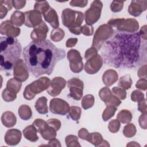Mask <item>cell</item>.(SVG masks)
<instances>
[{
    "label": "cell",
    "instance_id": "cell-38",
    "mask_svg": "<svg viewBox=\"0 0 147 147\" xmlns=\"http://www.w3.org/2000/svg\"><path fill=\"white\" fill-rule=\"evenodd\" d=\"M136 133V126L133 123H129L123 127V133L127 137H131L134 136Z\"/></svg>",
    "mask_w": 147,
    "mask_h": 147
},
{
    "label": "cell",
    "instance_id": "cell-31",
    "mask_svg": "<svg viewBox=\"0 0 147 147\" xmlns=\"http://www.w3.org/2000/svg\"><path fill=\"white\" fill-rule=\"evenodd\" d=\"M117 118L123 123H128L131 121L132 114L129 110H122L117 114Z\"/></svg>",
    "mask_w": 147,
    "mask_h": 147
},
{
    "label": "cell",
    "instance_id": "cell-41",
    "mask_svg": "<svg viewBox=\"0 0 147 147\" xmlns=\"http://www.w3.org/2000/svg\"><path fill=\"white\" fill-rule=\"evenodd\" d=\"M112 91L114 94L115 96H117L119 99L123 100L126 97V92L125 90L121 87H114L112 88Z\"/></svg>",
    "mask_w": 147,
    "mask_h": 147
},
{
    "label": "cell",
    "instance_id": "cell-27",
    "mask_svg": "<svg viewBox=\"0 0 147 147\" xmlns=\"http://www.w3.org/2000/svg\"><path fill=\"white\" fill-rule=\"evenodd\" d=\"M56 130L49 126L48 123L46 126L39 132L42 138L46 140H51L54 139L56 136Z\"/></svg>",
    "mask_w": 147,
    "mask_h": 147
},
{
    "label": "cell",
    "instance_id": "cell-21",
    "mask_svg": "<svg viewBox=\"0 0 147 147\" xmlns=\"http://www.w3.org/2000/svg\"><path fill=\"white\" fill-rule=\"evenodd\" d=\"M145 1H131L130 6L128 7V11L130 14L134 17L139 16L142 11L146 10L142 8V3ZM145 6L146 5H144V6Z\"/></svg>",
    "mask_w": 147,
    "mask_h": 147
},
{
    "label": "cell",
    "instance_id": "cell-8",
    "mask_svg": "<svg viewBox=\"0 0 147 147\" xmlns=\"http://www.w3.org/2000/svg\"><path fill=\"white\" fill-rule=\"evenodd\" d=\"M102 2L100 1H94L90 6V7L84 13L85 21L87 25H91L98 21L100 17Z\"/></svg>",
    "mask_w": 147,
    "mask_h": 147
},
{
    "label": "cell",
    "instance_id": "cell-49",
    "mask_svg": "<svg viewBox=\"0 0 147 147\" xmlns=\"http://www.w3.org/2000/svg\"><path fill=\"white\" fill-rule=\"evenodd\" d=\"M96 54H97V50L95 48L92 47L86 51V52L85 53L84 57L86 59V60H87L90 57H91L92 56H93L94 55H95Z\"/></svg>",
    "mask_w": 147,
    "mask_h": 147
},
{
    "label": "cell",
    "instance_id": "cell-40",
    "mask_svg": "<svg viewBox=\"0 0 147 147\" xmlns=\"http://www.w3.org/2000/svg\"><path fill=\"white\" fill-rule=\"evenodd\" d=\"M81 109L79 107L71 106L69 111V115L74 121H78L81 115Z\"/></svg>",
    "mask_w": 147,
    "mask_h": 147
},
{
    "label": "cell",
    "instance_id": "cell-26",
    "mask_svg": "<svg viewBox=\"0 0 147 147\" xmlns=\"http://www.w3.org/2000/svg\"><path fill=\"white\" fill-rule=\"evenodd\" d=\"M25 14L21 11H14L11 17L10 21L15 26H21L23 24L25 23Z\"/></svg>",
    "mask_w": 147,
    "mask_h": 147
},
{
    "label": "cell",
    "instance_id": "cell-7",
    "mask_svg": "<svg viewBox=\"0 0 147 147\" xmlns=\"http://www.w3.org/2000/svg\"><path fill=\"white\" fill-rule=\"evenodd\" d=\"M108 25L117 27L118 31L133 33L139 28L138 22L133 18L111 19L108 21Z\"/></svg>",
    "mask_w": 147,
    "mask_h": 147
},
{
    "label": "cell",
    "instance_id": "cell-20",
    "mask_svg": "<svg viewBox=\"0 0 147 147\" xmlns=\"http://www.w3.org/2000/svg\"><path fill=\"white\" fill-rule=\"evenodd\" d=\"M44 18L54 29H57L59 27V20L58 16L56 11L52 7H49V9L42 13Z\"/></svg>",
    "mask_w": 147,
    "mask_h": 147
},
{
    "label": "cell",
    "instance_id": "cell-11",
    "mask_svg": "<svg viewBox=\"0 0 147 147\" xmlns=\"http://www.w3.org/2000/svg\"><path fill=\"white\" fill-rule=\"evenodd\" d=\"M69 105L64 100L59 98H53L50 102L49 110L55 114L64 115L69 111Z\"/></svg>",
    "mask_w": 147,
    "mask_h": 147
},
{
    "label": "cell",
    "instance_id": "cell-48",
    "mask_svg": "<svg viewBox=\"0 0 147 147\" xmlns=\"http://www.w3.org/2000/svg\"><path fill=\"white\" fill-rule=\"evenodd\" d=\"M88 3V1H71L69 3L72 6H78L83 7L86 6Z\"/></svg>",
    "mask_w": 147,
    "mask_h": 147
},
{
    "label": "cell",
    "instance_id": "cell-18",
    "mask_svg": "<svg viewBox=\"0 0 147 147\" xmlns=\"http://www.w3.org/2000/svg\"><path fill=\"white\" fill-rule=\"evenodd\" d=\"M48 32V27L44 22H42L39 25L34 28L30 34V37L33 41H40L45 40L47 33Z\"/></svg>",
    "mask_w": 147,
    "mask_h": 147
},
{
    "label": "cell",
    "instance_id": "cell-16",
    "mask_svg": "<svg viewBox=\"0 0 147 147\" xmlns=\"http://www.w3.org/2000/svg\"><path fill=\"white\" fill-rule=\"evenodd\" d=\"M66 81L61 77L54 78L51 82L48 88L47 92L52 96H56L60 94L61 90L65 87Z\"/></svg>",
    "mask_w": 147,
    "mask_h": 147
},
{
    "label": "cell",
    "instance_id": "cell-34",
    "mask_svg": "<svg viewBox=\"0 0 147 147\" xmlns=\"http://www.w3.org/2000/svg\"><path fill=\"white\" fill-rule=\"evenodd\" d=\"M65 35V33L61 28L53 29L51 34V38L55 42H58L61 40Z\"/></svg>",
    "mask_w": 147,
    "mask_h": 147
},
{
    "label": "cell",
    "instance_id": "cell-35",
    "mask_svg": "<svg viewBox=\"0 0 147 147\" xmlns=\"http://www.w3.org/2000/svg\"><path fill=\"white\" fill-rule=\"evenodd\" d=\"M117 109L114 106H107V107L105 109L103 114L102 118L104 121H108L110 118H111L117 111Z\"/></svg>",
    "mask_w": 147,
    "mask_h": 147
},
{
    "label": "cell",
    "instance_id": "cell-24",
    "mask_svg": "<svg viewBox=\"0 0 147 147\" xmlns=\"http://www.w3.org/2000/svg\"><path fill=\"white\" fill-rule=\"evenodd\" d=\"M37 131V129L33 125H29L24 129L23 134L26 140L31 142H36L38 139Z\"/></svg>",
    "mask_w": 147,
    "mask_h": 147
},
{
    "label": "cell",
    "instance_id": "cell-43",
    "mask_svg": "<svg viewBox=\"0 0 147 147\" xmlns=\"http://www.w3.org/2000/svg\"><path fill=\"white\" fill-rule=\"evenodd\" d=\"M124 1H113L110 5V9L113 12H119L122 10L123 8V4Z\"/></svg>",
    "mask_w": 147,
    "mask_h": 147
},
{
    "label": "cell",
    "instance_id": "cell-6",
    "mask_svg": "<svg viewBox=\"0 0 147 147\" xmlns=\"http://www.w3.org/2000/svg\"><path fill=\"white\" fill-rule=\"evenodd\" d=\"M114 32L113 28L108 24H103L99 26L94 36L92 47L96 50H99L103 43L111 37Z\"/></svg>",
    "mask_w": 147,
    "mask_h": 147
},
{
    "label": "cell",
    "instance_id": "cell-15",
    "mask_svg": "<svg viewBox=\"0 0 147 147\" xmlns=\"http://www.w3.org/2000/svg\"><path fill=\"white\" fill-rule=\"evenodd\" d=\"M28 68L22 59H19L13 68V75L14 78L20 82L25 81L28 79Z\"/></svg>",
    "mask_w": 147,
    "mask_h": 147
},
{
    "label": "cell",
    "instance_id": "cell-33",
    "mask_svg": "<svg viewBox=\"0 0 147 147\" xmlns=\"http://www.w3.org/2000/svg\"><path fill=\"white\" fill-rule=\"evenodd\" d=\"M94 104V97L92 95L88 94L86 95L82 99V106L83 109L86 110L91 108Z\"/></svg>",
    "mask_w": 147,
    "mask_h": 147
},
{
    "label": "cell",
    "instance_id": "cell-29",
    "mask_svg": "<svg viewBox=\"0 0 147 147\" xmlns=\"http://www.w3.org/2000/svg\"><path fill=\"white\" fill-rule=\"evenodd\" d=\"M18 113L20 117L25 121L29 120L32 115V111L30 107L26 105H21L18 109Z\"/></svg>",
    "mask_w": 147,
    "mask_h": 147
},
{
    "label": "cell",
    "instance_id": "cell-17",
    "mask_svg": "<svg viewBox=\"0 0 147 147\" xmlns=\"http://www.w3.org/2000/svg\"><path fill=\"white\" fill-rule=\"evenodd\" d=\"M21 30L16 27L10 20H6L1 23L0 26V33L7 37H16L20 33Z\"/></svg>",
    "mask_w": 147,
    "mask_h": 147
},
{
    "label": "cell",
    "instance_id": "cell-36",
    "mask_svg": "<svg viewBox=\"0 0 147 147\" xmlns=\"http://www.w3.org/2000/svg\"><path fill=\"white\" fill-rule=\"evenodd\" d=\"M102 136L99 133H89L87 141L90 143L94 144L95 146H97V143H101L102 142Z\"/></svg>",
    "mask_w": 147,
    "mask_h": 147
},
{
    "label": "cell",
    "instance_id": "cell-32",
    "mask_svg": "<svg viewBox=\"0 0 147 147\" xmlns=\"http://www.w3.org/2000/svg\"><path fill=\"white\" fill-rule=\"evenodd\" d=\"M132 84V80L130 78V76L129 75H126L125 76H122L119 80V82L118 83V86L125 89V90H128L131 87Z\"/></svg>",
    "mask_w": 147,
    "mask_h": 147
},
{
    "label": "cell",
    "instance_id": "cell-19",
    "mask_svg": "<svg viewBox=\"0 0 147 147\" xmlns=\"http://www.w3.org/2000/svg\"><path fill=\"white\" fill-rule=\"evenodd\" d=\"M22 137L21 132L20 130L11 129L8 130L5 135V141L8 145L13 146L17 145Z\"/></svg>",
    "mask_w": 147,
    "mask_h": 147
},
{
    "label": "cell",
    "instance_id": "cell-3",
    "mask_svg": "<svg viewBox=\"0 0 147 147\" xmlns=\"http://www.w3.org/2000/svg\"><path fill=\"white\" fill-rule=\"evenodd\" d=\"M21 52V45L16 37H1V70L9 73V74H11L15 64L20 59Z\"/></svg>",
    "mask_w": 147,
    "mask_h": 147
},
{
    "label": "cell",
    "instance_id": "cell-46",
    "mask_svg": "<svg viewBox=\"0 0 147 147\" xmlns=\"http://www.w3.org/2000/svg\"><path fill=\"white\" fill-rule=\"evenodd\" d=\"M47 122L49 126L53 127L56 131L59 130V129L60 128L61 122L57 119H54V118L50 119L48 120Z\"/></svg>",
    "mask_w": 147,
    "mask_h": 147
},
{
    "label": "cell",
    "instance_id": "cell-2",
    "mask_svg": "<svg viewBox=\"0 0 147 147\" xmlns=\"http://www.w3.org/2000/svg\"><path fill=\"white\" fill-rule=\"evenodd\" d=\"M29 71L36 78L50 75L57 63L65 56V51L57 48L49 40L31 41L22 52Z\"/></svg>",
    "mask_w": 147,
    "mask_h": 147
},
{
    "label": "cell",
    "instance_id": "cell-47",
    "mask_svg": "<svg viewBox=\"0 0 147 147\" xmlns=\"http://www.w3.org/2000/svg\"><path fill=\"white\" fill-rule=\"evenodd\" d=\"M65 142H66L67 146H71V144H72L73 142L78 143V137L75 136H72V135L68 136L65 138Z\"/></svg>",
    "mask_w": 147,
    "mask_h": 147
},
{
    "label": "cell",
    "instance_id": "cell-37",
    "mask_svg": "<svg viewBox=\"0 0 147 147\" xmlns=\"http://www.w3.org/2000/svg\"><path fill=\"white\" fill-rule=\"evenodd\" d=\"M2 97L5 102H12L16 99L17 94L11 92L7 88H6L2 92Z\"/></svg>",
    "mask_w": 147,
    "mask_h": 147
},
{
    "label": "cell",
    "instance_id": "cell-13",
    "mask_svg": "<svg viewBox=\"0 0 147 147\" xmlns=\"http://www.w3.org/2000/svg\"><path fill=\"white\" fill-rule=\"evenodd\" d=\"M24 25L28 28H35L39 25L42 22V17L41 13L36 10L25 11Z\"/></svg>",
    "mask_w": 147,
    "mask_h": 147
},
{
    "label": "cell",
    "instance_id": "cell-9",
    "mask_svg": "<svg viewBox=\"0 0 147 147\" xmlns=\"http://www.w3.org/2000/svg\"><path fill=\"white\" fill-rule=\"evenodd\" d=\"M67 57L69 61V66L71 71L75 73H78L82 71L83 63L80 52L76 49H71L68 52Z\"/></svg>",
    "mask_w": 147,
    "mask_h": 147
},
{
    "label": "cell",
    "instance_id": "cell-39",
    "mask_svg": "<svg viewBox=\"0 0 147 147\" xmlns=\"http://www.w3.org/2000/svg\"><path fill=\"white\" fill-rule=\"evenodd\" d=\"M49 3L47 1H37L35 2L34 8V10H38L42 14L44 13L45 11H46L49 7Z\"/></svg>",
    "mask_w": 147,
    "mask_h": 147
},
{
    "label": "cell",
    "instance_id": "cell-25",
    "mask_svg": "<svg viewBox=\"0 0 147 147\" xmlns=\"http://www.w3.org/2000/svg\"><path fill=\"white\" fill-rule=\"evenodd\" d=\"M34 107L39 114H47L48 113L47 107V98L45 96H41L39 98L35 103Z\"/></svg>",
    "mask_w": 147,
    "mask_h": 147
},
{
    "label": "cell",
    "instance_id": "cell-12",
    "mask_svg": "<svg viewBox=\"0 0 147 147\" xmlns=\"http://www.w3.org/2000/svg\"><path fill=\"white\" fill-rule=\"evenodd\" d=\"M102 57L98 53L88 59L84 65V70L88 74H95L102 66Z\"/></svg>",
    "mask_w": 147,
    "mask_h": 147
},
{
    "label": "cell",
    "instance_id": "cell-5",
    "mask_svg": "<svg viewBox=\"0 0 147 147\" xmlns=\"http://www.w3.org/2000/svg\"><path fill=\"white\" fill-rule=\"evenodd\" d=\"M51 84L49 79L47 77H42L26 86L24 92V98L27 100L33 99L36 94L40 93L47 89Z\"/></svg>",
    "mask_w": 147,
    "mask_h": 147
},
{
    "label": "cell",
    "instance_id": "cell-44",
    "mask_svg": "<svg viewBox=\"0 0 147 147\" xmlns=\"http://www.w3.org/2000/svg\"><path fill=\"white\" fill-rule=\"evenodd\" d=\"M144 95L141 91L138 90H135L133 91L131 95V99L134 102H141L143 99Z\"/></svg>",
    "mask_w": 147,
    "mask_h": 147
},
{
    "label": "cell",
    "instance_id": "cell-1",
    "mask_svg": "<svg viewBox=\"0 0 147 147\" xmlns=\"http://www.w3.org/2000/svg\"><path fill=\"white\" fill-rule=\"evenodd\" d=\"M100 52L106 65L132 68L140 64L142 55L146 56V43H142L140 33L117 30L103 43Z\"/></svg>",
    "mask_w": 147,
    "mask_h": 147
},
{
    "label": "cell",
    "instance_id": "cell-22",
    "mask_svg": "<svg viewBox=\"0 0 147 147\" xmlns=\"http://www.w3.org/2000/svg\"><path fill=\"white\" fill-rule=\"evenodd\" d=\"M117 80L118 74L114 69H108L106 71L102 76L103 82L104 84L107 87L113 84Z\"/></svg>",
    "mask_w": 147,
    "mask_h": 147
},
{
    "label": "cell",
    "instance_id": "cell-23",
    "mask_svg": "<svg viewBox=\"0 0 147 147\" xmlns=\"http://www.w3.org/2000/svg\"><path fill=\"white\" fill-rule=\"evenodd\" d=\"M1 122L5 127H11L16 125L17 118L13 113L7 111L3 113L1 116Z\"/></svg>",
    "mask_w": 147,
    "mask_h": 147
},
{
    "label": "cell",
    "instance_id": "cell-45",
    "mask_svg": "<svg viewBox=\"0 0 147 147\" xmlns=\"http://www.w3.org/2000/svg\"><path fill=\"white\" fill-rule=\"evenodd\" d=\"M94 28L92 26L86 24L82 26L81 33L86 36H91L93 34Z\"/></svg>",
    "mask_w": 147,
    "mask_h": 147
},
{
    "label": "cell",
    "instance_id": "cell-51",
    "mask_svg": "<svg viewBox=\"0 0 147 147\" xmlns=\"http://www.w3.org/2000/svg\"><path fill=\"white\" fill-rule=\"evenodd\" d=\"M79 137L83 140H87L89 135V133L88 132V131L84 129V128H82L79 131Z\"/></svg>",
    "mask_w": 147,
    "mask_h": 147
},
{
    "label": "cell",
    "instance_id": "cell-4",
    "mask_svg": "<svg viewBox=\"0 0 147 147\" xmlns=\"http://www.w3.org/2000/svg\"><path fill=\"white\" fill-rule=\"evenodd\" d=\"M61 18L63 25L68 27L72 33L76 35H79L81 33L82 26L80 25L83 21L82 12L67 8L63 11Z\"/></svg>",
    "mask_w": 147,
    "mask_h": 147
},
{
    "label": "cell",
    "instance_id": "cell-14",
    "mask_svg": "<svg viewBox=\"0 0 147 147\" xmlns=\"http://www.w3.org/2000/svg\"><path fill=\"white\" fill-rule=\"evenodd\" d=\"M99 95L102 100H103L106 106H118L121 101L117 96L113 95L109 87H105L100 90Z\"/></svg>",
    "mask_w": 147,
    "mask_h": 147
},
{
    "label": "cell",
    "instance_id": "cell-28",
    "mask_svg": "<svg viewBox=\"0 0 147 147\" xmlns=\"http://www.w3.org/2000/svg\"><path fill=\"white\" fill-rule=\"evenodd\" d=\"M21 85L22 83L20 81L18 80L16 78H11L7 81L6 88L11 92L17 94L18 92H19Z\"/></svg>",
    "mask_w": 147,
    "mask_h": 147
},
{
    "label": "cell",
    "instance_id": "cell-10",
    "mask_svg": "<svg viewBox=\"0 0 147 147\" xmlns=\"http://www.w3.org/2000/svg\"><path fill=\"white\" fill-rule=\"evenodd\" d=\"M83 82L77 78H72L68 81V87L69 88V96L72 98L79 100L83 96Z\"/></svg>",
    "mask_w": 147,
    "mask_h": 147
},
{
    "label": "cell",
    "instance_id": "cell-30",
    "mask_svg": "<svg viewBox=\"0 0 147 147\" xmlns=\"http://www.w3.org/2000/svg\"><path fill=\"white\" fill-rule=\"evenodd\" d=\"M12 1H0V18L3 19L7 14V11L12 9Z\"/></svg>",
    "mask_w": 147,
    "mask_h": 147
},
{
    "label": "cell",
    "instance_id": "cell-52",
    "mask_svg": "<svg viewBox=\"0 0 147 147\" xmlns=\"http://www.w3.org/2000/svg\"><path fill=\"white\" fill-rule=\"evenodd\" d=\"M78 39L76 38H69L67 40L66 42V47H74L76 44L77 43Z\"/></svg>",
    "mask_w": 147,
    "mask_h": 147
},
{
    "label": "cell",
    "instance_id": "cell-42",
    "mask_svg": "<svg viewBox=\"0 0 147 147\" xmlns=\"http://www.w3.org/2000/svg\"><path fill=\"white\" fill-rule=\"evenodd\" d=\"M120 126V122L118 119H113L109 122L108 127L111 133H116L119 130Z\"/></svg>",
    "mask_w": 147,
    "mask_h": 147
},
{
    "label": "cell",
    "instance_id": "cell-50",
    "mask_svg": "<svg viewBox=\"0 0 147 147\" xmlns=\"http://www.w3.org/2000/svg\"><path fill=\"white\" fill-rule=\"evenodd\" d=\"M25 1H12L13 6L16 9H21L24 7L26 4Z\"/></svg>",
    "mask_w": 147,
    "mask_h": 147
}]
</instances>
